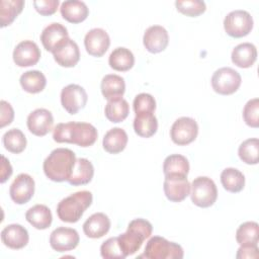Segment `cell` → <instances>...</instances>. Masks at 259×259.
<instances>
[{"label":"cell","instance_id":"6da1fadb","mask_svg":"<svg viewBox=\"0 0 259 259\" xmlns=\"http://www.w3.org/2000/svg\"><path fill=\"white\" fill-rule=\"evenodd\" d=\"M97 137V130L88 122H61L55 126L53 132L55 142L75 144L82 148L92 146L96 142Z\"/></svg>","mask_w":259,"mask_h":259},{"label":"cell","instance_id":"7a4b0ae2","mask_svg":"<svg viewBox=\"0 0 259 259\" xmlns=\"http://www.w3.org/2000/svg\"><path fill=\"white\" fill-rule=\"evenodd\" d=\"M76 163L75 153L67 148L53 150L44 161V172L46 176L55 182L67 181L71 176Z\"/></svg>","mask_w":259,"mask_h":259},{"label":"cell","instance_id":"3957f363","mask_svg":"<svg viewBox=\"0 0 259 259\" xmlns=\"http://www.w3.org/2000/svg\"><path fill=\"white\" fill-rule=\"evenodd\" d=\"M153 231L152 224L144 219H135L130 222L125 233L117 236L118 243L125 257L140 250L144 241L148 239Z\"/></svg>","mask_w":259,"mask_h":259},{"label":"cell","instance_id":"277c9868","mask_svg":"<svg viewBox=\"0 0 259 259\" xmlns=\"http://www.w3.org/2000/svg\"><path fill=\"white\" fill-rule=\"evenodd\" d=\"M92 200L93 196L90 191H77L58 203L57 214L62 222L77 223L84 211L91 205Z\"/></svg>","mask_w":259,"mask_h":259},{"label":"cell","instance_id":"5b68a950","mask_svg":"<svg viewBox=\"0 0 259 259\" xmlns=\"http://www.w3.org/2000/svg\"><path fill=\"white\" fill-rule=\"evenodd\" d=\"M144 256L148 259H182L184 251L179 244L154 236L147 242Z\"/></svg>","mask_w":259,"mask_h":259},{"label":"cell","instance_id":"8992f818","mask_svg":"<svg viewBox=\"0 0 259 259\" xmlns=\"http://www.w3.org/2000/svg\"><path fill=\"white\" fill-rule=\"evenodd\" d=\"M191 201L202 208L211 206L218 198V189L212 179L206 176H199L193 179L190 184Z\"/></svg>","mask_w":259,"mask_h":259},{"label":"cell","instance_id":"52a82bcc","mask_svg":"<svg viewBox=\"0 0 259 259\" xmlns=\"http://www.w3.org/2000/svg\"><path fill=\"white\" fill-rule=\"evenodd\" d=\"M224 28L228 35L240 38L248 35L253 28V18L246 10H234L224 19Z\"/></svg>","mask_w":259,"mask_h":259},{"label":"cell","instance_id":"ba28073f","mask_svg":"<svg viewBox=\"0 0 259 259\" xmlns=\"http://www.w3.org/2000/svg\"><path fill=\"white\" fill-rule=\"evenodd\" d=\"M241 75L230 67L218 69L211 77L212 89L221 95H231L241 86Z\"/></svg>","mask_w":259,"mask_h":259},{"label":"cell","instance_id":"9c48e42d","mask_svg":"<svg viewBox=\"0 0 259 259\" xmlns=\"http://www.w3.org/2000/svg\"><path fill=\"white\" fill-rule=\"evenodd\" d=\"M198 135V125L195 119L182 116L177 118L170 130V137L174 144L186 146L192 143Z\"/></svg>","mask_w":259,"mask_h":259},{"label":"cell","instance_id":"30bf717a","mask_svg":"<svg viewBox=\"0 0 259 259\" xmlns=\"http://www.w3.org/2000/svg\"><path fill=\"white\" fill-rule=\"evenodd\" d=\"M88 95L85 89L77 84H69L61 91V103L70 114H76L87 103Z\"/></svg>","mask_w":259,"mask_h":259},{"label":"cell","instance_id":"8fae6325","mask_svg":"<svg viewBox=\"0 0 259 259\" xmlns=\"http://www.w3.org/2000/svg\"><path fill=\"white\" fill-rule=\"evenodd\" d=\"M34 180L30 175L20 173L10 185L9 194L11 199L17 204L28 202L34 194Z\"/></svg>","mask_w":259,"mask_h":259},{"label":"cell","instance_id":"7c38bea8","mask_svg":"<svg viewBox=\"0 0 259 259\" xmlns=\"http://www.w3.org/2000/svg\"><path fill=\"white\" fill-rule=\"evenodd\" d=\"M79 234L75 229L59 227L50 236V245L57 252H67L75 249L79 244Z\"/></svg>","mask_w":259,"mask_h":259},{"label":"cell","instance_id":"4fadbf2b","mask_svg":"<svg viewBox=\"0 0 259 259\" xmlns=\"http://www.w3.org/2000/svg\"><path fill=\"white\" fill-rule=\"evenodd\" d=\"M69 37L67 28L58 22H53L46 26L40 33V41L46 51L52 54L61 47Z\"/></svg>","mask_w":259,"mask_h":259},{"label":"cell","instance_id":"5bb4252c","mask_svg":"<svg viewBox=\"0 0 259 259\" xmlns=\"http://www.w3.org/2000/svg\"><path fill=\"white\" fill-rule=\"evenodd\" d=\"M86 52L92 57H102L110 46V37L102 28L90 29L84 37Z\"/></svg>","mask_w":259,"mask_h":259},{"label":"cell","instance_id":"9a60e30c","mask_svg":"<svg viewBox=\"0 0 259 259\" xmlns=\"http://www.w3.org/2000/svg\"><path fill=\"white\" fill-rule=\"evenodd\" d=\"M26 124L32 135L44 137L53 128L54 117L50 110L46 108H37L28 114Z\"/></svg>","mask_w":259,"mask_h":259},{"label":"cell","instance_id":"2e32d148","mask_svg":"<svg viewBox=\"0 0 259 259\" xmlns=\"http://www.w3.org/2000/svg\"><path fill=\"white\" fill-rule=\"evenodd\" d=\"M40 50L32 40L20 41L13 51V61L18 67H30L40 59Z\"/></svg>","mask_w":259,"mask_h":259},{"label":"cell","instance_id":"e0dca14e","mask_svg":"<svg viewBox=\"0 0 259 259\" xmlns=\"http://www.w3.org/2000/svg\"><path fill=\"white\" fill-rule=\"evenodd\" d=\"M169 42L167 30L161 25H152L148 27L143 36V44L146 50L152 54L163 52Z\"/></svg>","mask_w":259,"mask_h":259},{"label":"cell","instance_id":"ac0fdd59","mask_svg":"<svg viewBox=\"0 0 259 259\" xmlns=\"http://www.w3.org/2000/svg\"><path fill=\"white\" fill-rule=\"evenodd\" d=\"M1 241L6 247L19 250L27 245L29 241L28 232L21 225L11 224L1 231Z\"/></svg>","mask_w":259,"mask_h":259},{"label":"cell","instance_id":"d6986e66","mask_svg":"<svg viewBox=\"0 0 259 259\" xmlns=\"http://www.w3.org/2000/svg\"><path fill=\"white\" fill-rule=\"evenodd\" d=\"M163 188L167 199L172 202H180L190 194L187 177H165Z\"/></svg>","mask_w":259,"mask_h":259},{"label":"cell","instance_id":"ffe728a7","mask_svg":"<svg viewBox=\"0 0 259 259\" xmlns=\"http://www.w3.org/2000/svg\"><path fill=\"white\" fill-rule=\"evenodd\" d=\"M110 225V220L105 213L95 212L83 224V232L88 238L99 239L108 233Z\"/></svg>","mask_w":259,"mask_h":259},{"label":"cell","instance_id":"44dd1931","mask_svg":"<svg viewBox=\"0 0 259 259\" xmlns=\"http://www.w3.org/2000/svg\"><path fill=\"white\" fill-rule=\"evenodd\" d=\"M55 61L62 67L71 68L77 65L80 60L79 47L71 38H68L61 47L53 53Z\"/></svg>","mask_w":259,"mask_h":259},{"label":"cell","instance_id":"7402d4cb","mask_svg":"<svg viewBox=\"0 0 259 259\" xmlns=\"http://www.w3.org/2000/svg\"><path fill=\"white\" fill-rule=\"evenodd\" d=\"M60 12L62 17L67 21L71 23H80L87 18L89 9L83 1L67 0L61 4Z\"/></svg>","mask_w":259,"mask_h":259},{"label":"cell","instance_id":"603a6c76","mask_svg":"<svg viewBox=\"0 0 259 259\" xmlns=\"http://www.w3.org/2000/svg\"><path fill=\"white\" fill-rule=\"evenodd\" d=\"M101 93L107 100L122 98L125 91L124 79L115 74L105 75L100 84Z\"/></svg>","mask_w":259,"mask_h":259},{"label":"cell","instance_id":"cb8c5ba5","mask_svg":"<svg viewBox=\"0 0 259 259\" xmlns=\"http://www.w3.org/2000/svg\"><path fill=\"white\" fill-rule=\"evenodd\" d=\"M94 175V167L92 163L86 158L76 159L75 166L71 173V176L67 180L69 184L73 186L88 184Z\"/></svg>","mask_w":259,"mask_h":259},{"label":"cell","instance_id":"d4e9b609","mask_svg":"<svg viewBox=\"0 0 259 259\" xmlns=\"http://www.w3.org/2000/svg\"><path fill=\"white\" fill-rule=\"evenodd\" d=\"M231 59L239 68H250L257 60V49L251 42L240 44L234 48Z\"/></svg>","mask_w":259,"mask_h":259},{"label":"cell","instance_id":"484cf974","mask_svg":"<svg viewBox=\"0 0 259 259\" xmlns=\"http://www.w3.org/2000/svg\"><path fill=\"white\" fill-rule=\"evenodd\" d=\"M163 172L165 177H187L189 162L180 154H172L164 160Z\"/></svg>","mask_w":259,"mask_h":259},{"label":"cell","instance_id":"4316f807","mask_svg":"<svg viewBox=\"0 0 259 259\" xmlns=\"http://www.w3.org/2000/svg\"><path fill=\"white\" fill-rule=\"evenodd\" d=\"M128 138L127 134L121 127H113L109 130L103 138V149L109 154H118L126 147Z\"/></svg>","mask_w":259,"mask_h":259},{"label":"cell","instance_id":"83f0119b","mask_svg":"<svg viewBox=\"0 0 259 259\" xmlns=\"http://www.w3.org/2000/svg\"><path fill=\"white\" fill-rule=\"evenodd\" d=\"M26 221L37 230H46L52 225L53 215L51 209L45 204H35L25 213Z\"/></svg>","mask_w":259,"mask_h":259},{"label":"cell","instance_id":"f1b7e54d","mask_svg":"<svg viewBox=\"0 0 259 259\" xmlns=\"http://www.w3.org/2000/svg\"><path fill=\"white\" fill-rule=\"evenodd\" d=\"M108 64L115 71L126 72L134 67L135 57L128 49L119 47L114 49L109 55Z\"/></svg>","mask_w":259,"mask_h":259},{"label":"cell","instance_id":"f546056e","mask_svg":"<svg viewBox=\"0 0 259 259\" xmlns=\"http://www.w3.org/2000/svg\"><path fill=\"white\" fill-rule=\"evenodd\" d=\"M19 83L22 89L28 93H39L41 92L46 85L47 79L44 73L38 70H30L24 72L19 79Z\"/></svg>","mask_w":259,"mask_h":259},{"label":"cell","instance_id":"4dcf8cb0","mask_svg":"<svg viewBox=\"0 0 259 259\" xmlns=\"http://www.w3.org/2000/svg\"><path fill=\"white\" fill-rule=\"evenodd\" d=\"M135 133L142 138L154 136L158 130V120L154 113L136 114L134 119Z\"/></svg>","mask_w":259,"mask_h":259},{"label":"cell","instance_id":"1f68e13d","mask_svg":"<svg viewBox=\"0 0 259 259\" xmlns=\"http://www.w3.org/2000/svg\"><path fill=\"white\" fill-rule=\"evenodd\" d=\"M221 182L227 191L237 193L245 186V176L240 170L230 167L221 173Z\"/></svg>","mask_w":259,"mask_h":259},{"label":"cell","instance_id":"d6a6232c","mask_svg":"<svg viewBox=\"0 0 259 259\" xmlns=\"http://www.w3.org/2000/svg\"><path fill=\"white\" fill-rule=\"evenodd\" d=\"M104 113L109 121L114 123L121 122L130 113V105L123 98L108 100L104 108Z\"/></svg>","mask_w":259,"mask_h":259},{"label":"cell","instance_id":"836d02e7","mask_svg":"<svg viewBox=\"0 0 259 259\" xmlns=\"http://www.w3.org/2000/svg\"><path fill=\"white\" fill-rule=\"evenodd\" d=\"M236 241L240 246L258 245L259 226L256 222H245L236 231Z\"/></svg>","mask_w":259,"mask_h":259},{"label":"cell","instance_id":"e575fe53","mask_svg":"<svg viewBox=\"0 0 259 259\" xmlns=\"http://www.w3.org/2000/svg\"><path fill=\"white\" fill-rule=\"evenodd\" d=\"M24 7L23 0H1L0 1V21L1 27L10 25L21 13Z\"/></svg>","mask_w":259,"mask_h":259},{"label":"cell","instance_id":"d590c367","mask_svg":"<svg viewBox=\"0 0 259 259\" xmlns=\"http://www.w3.org/2000/svg\"><path fill=\"white\" fill-rule=\"evenodd\" d=\"M2 142L5 149L13 154L23 152L26 147V138L19 128H11L7 131L2 137Z\"/></svg>","mask_w":259,"mask_h":259},{"label":"cell","instance_id":"8d00e7d4","mask_svg":"<svg viewBox=\"0 0 259 259\" xmlns=\"http://www.w3.org/2000/svg\"><path fill=\"white\" fill-rule=\"evenodd\" d=\"M240 159L248 165H256L259 155V141L257 138H252L244 141L238 149Z\"/></svg>","mask_w":259,"mask_h":259},{"label":"cell","instance_id":"74e56055","mask_svg":"<svg viewBox=\"0 0 259 259\" xmlns=\"http://www.w3.org/2000/svg\"><path fill=\"white\" fill-rule=\"evenodd\" d=\"M175 6L180 13L189 17H196L202 14L206 9L205 3L200 0L176 1Z\"/></svg>","mask_w":259,"mask_h":259},{"label":"cell","instance_id":"f35d334b","mask_svg":"<svg viewBox=\"0 0 259 259\" xmlns=\"http://www.w3.org/2000/svg\"><path fill=\"white\" fill-rule=\"evenodd\" d=\"M101 257L105 259H123L125 258L117 237H111L104 241L100 246Z\"/></svg>","mask_w":259,"mask_h":259},{"label":"cell","instance_id":"ab89813d","mask_svg":"<svg viewBox=\"0 0 259 259\" xmlns=\"http://www.w3.org/2000/svg\"><path fill=\"white\" fill-rule=\"evenodd\" d=\"M134 111L140 113H154L156 109V100L149 93H140L134 99Z\"/></svg>","mask_w":259,"mask_h":259},{"label":"cell","instance_id":"60d3db41","mask_svg":"<svg viewBox=\"0 0 259 259\" xmlns=\"http://www.w3.org/2000/svg\"><path fill=\"white\" fill-rule=\"evenodd\" d=\"M243 118L247 125L257 128L259 126V99H250L244 106Z\"/></svg>","mask_w":259,"mask_h":259},{"label":"cell","instance_id":"b9f144b4","mask_svg":"<svg viewBox=\"0 0 259 259\" xmlns=\"http://www.w3.org/2000/svg\"><path fill=\"white\" fill-rule=\"evenodd\" d=\"M60 4L59 0H35L33 1L34 9L44 16L54 14Z\"/></svg>","mask_w":259,"mask_h":259},{"label":"cell","instance_id":"7bdbcfd3","mask_svg":"<svg viewBox=\"0 0 259 259\" xmlns=\"http://www.w3.org/2000/svg\"><path fill=\"white\" fill-rule=\"evenodd\" d=\"M1 127L10 124L14 118V110L10 103L5 100H1Z\"/></svg>","mask_w":259,"mask_h":259},{"label":"cell","instance_id":"ee69618b","mask_svg":"<svg viewBox=\"0 0 259 259\" xmlns=\"http://www.w3.org/2000/svg\"><path fill=\"white\" fill-rule=\"evenodd\" d=\"M258 245H251V246H240L238 249L236 257L238 259L244 258H258Z\"/></svg>","mask_w":259,"mask_h":259},{"label":"cell","instance_id":"f6af8a7d","mask_svg":"<svg viewBox=\"0 0 259 259\" xmlns=\"http://www.w3.org/2000/svg\"><path fill=\"white\" fill-rule=\"evenodd\" d=\"M2 162H1V178H0V182L4 183L7 179H9V177L11 176L13 170L12 167L9 163V161L5 158V156H1Z\"/></svg>","mask_w":259,"mask_h":259}]
</instances>
